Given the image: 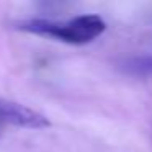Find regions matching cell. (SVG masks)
Here are the masks:
<instances>
[{"label": "cell", "instance_id": "cell-2", "mask_svg": "<svg viewBox=\"0 0 152 152\" xmlns=\"http://www.w3.org/2000/svg\"><path fill=\"white\" fill-rule=\"evenodd\" d=\"M0 124H12L26 129H44L51 123L44 115L17 102L0 98Z\"/></svg>", "mask_w": 152, "mask_h": 152}, {"label": "cell", "instance_id": "cell-1", "mask_svg": "<svg viewBox=\"0 0 152 152\" xmlns=\"http://www.w3.org/2000/svg\"><path fill=\"white\" fill-rule=\"evenodd\" d=\"M18 30L38 36L51 38L67 44H87L106 30V23L98 15H77L66 21L33 18L17 25Z\"/></svg>", "mask_w": 152, "mask_h": 152}, {"label": "cell", "instance_id": "cell-3", "mask_svg": "<svg viewBox=\"0 0 152 152\" xmlns=\"http://www.w3.org/2000/svg\"><path fill=\"white\" fill-rule=\"evenodd\" d=\"M126 70L136 75H144V77H152V54L145 56H137L129 59L124 64Z\"/></svg>", "mask_w": 152, "mask_h": 152}]
</instances>
